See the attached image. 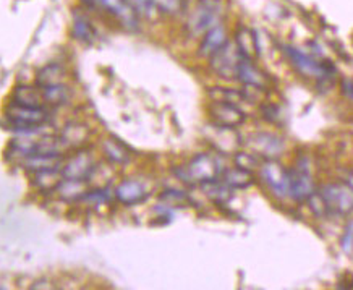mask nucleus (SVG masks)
Instances as JSON below:
<instances>
[{"instance_id": "obj_1", "label": "nucleus", "mask_w": 353, "mask_h": 290, "mask_svg": "<svg viewBox=\"0 0 353 290\" xmlns=\"http://www.w3.org/2000/svg\"><path fill=\"white\" fill-rule=\"evenodd\" d=\"M222 167L217 157L211 156V154H198L190 161L187 166L180 167L176 171L179 179L190 185H203L208 182L217 180L222 175Z\"/></svg>"}, {"instance_id": "obj_2", "label": "nucleus", "mask_w": 353, "mask_h": 290, "mask_svg": "<svg viewBox=\"0 0 353 290\" xmlns=\"http://www.w3.org/2000/svg\"><path fill=\"white\" fill-rule=\"evenodd\" d=\"M7 119L10 122L13 130L20 133H30L39 130L48 122V110L41 107H26L10 102L7 107Z\"/></svg>"}, {"instance_id": "obj_3", "label": "nucleus", "mask_w": 353, "mask_h": 290, "mask_svg": "<svg viewBox=\"0 0 353 290\" xmlns=\"http://www.w3.org/2000/svg\"><path fill=\"white\" fill-rule=\"evenodd\" d=\"M319 196H321L327 214L348 216V214L353 213V190L348 185H324L319 191Z\"/></svg>"}, {"instance_id": "obj_4", "label": "nucleus", "mask_w": 353, "mask_h": 290, "mask_svg": "<svg viewBox=\"0 0 353 290\" xmlns=\"http://www.w3.org/2000/svg\"><path fill=\"white\" fill-rule=\"evenodd\" d=\"M221 3L217 0H201L194 10L190 13L187 28L192 36H201L211 30L212 26L219 25Z\"/></svg>"}, {"instance_id": "obj_5", "label": "nucleus", "mask_w": 353, "mask_h": 290, "mask_svg": "<svg viewBox=\"0 0 353 290\" xmlns=\"http://www.w3.org/2000/svg\"><path fill=\"white\" fill-rule=\"evenodd\" d=\"M289 188L292 198L299 203H305L314 195V182L310 172V164L306 159H299V162L289 171Z\"/></svg>"}, {"instance_id": "obj_6", "label": "nucleus", "mask_w": 353, "mask_h": 290, "mask_svg": "<svg viewBox=\"0 0 353 290\" xmlns=\"http://www.w3.org/2000/svg\"><path fill=\"white\" fill-rule=\"evenodd\" d=\"M83 2L90 7H99L128 30L138 28V13L127 0H83Z\"/></svg>"}, {"instance_id": "obj_7", "label": "nucleus", "mask_w": 353, "mask_h": 290, "mask_svg": "<svg viewBox=\"0 0 353 290\" xmlns=\"http://www.w3.org/2000/svg\"><path fill=\"white\" fill-rule=\"evenodd\" d=\"M241 57H243V54L240 52L236 44L227 43L224 48L212 54L209 59H211V68L214 70L216 75H219L221 78L232 79L236 78V70H239Z\"/></svg>"}, {"instance_id": "obj_8", "label": "nucleus", "mask_w": 353, "mask_h": 290, "mask_svg": "<svg viewBox=\"0 0 353 290\" xmlns=\"http://www.w3.org/2000/svg\"><path fill=\"white\" fill-rule=\"evenodd\" d=\"M285 54L287 57L290 59V62L294 64V67L299 70L300 73H303L305 77L310 78H327L329 75L334 72V67L326 64H321L319 60H316L311 55L305 54L303 50L296 49V48H285Z\"/></svg>"}, {"instance_id": "obj_9", "label": "nucleus", "mask_w": 353, "mask_h": 290, "mask_svg": "<svg viewBox=\"0 0 353 290\" xmlns=\"http://www.w3.org/2000/svg\"><path fill=\"white\" fill-rule=\"evenodd\" d=\"M261 177L264 184L269 186L274 196L277 198H285L290 195L289 188V171L276 159H268L261 166Z\"/></svg>"}, {"instance_id": "obj_10", "label": "nucleus", "mask_w": 353, "mask_h": 290, "mask_svg": "<svg viewBox=\"0 0 353 290\" xmlns=\"http://www.w3.org/2000/svg\"><path fill=\"white\" fill-rule=\"evenodd\" d=\"M96 162L90 153L81 151L78 149L77 154L68 157L67 161L62 164V177L67 180H83L88 182L92 171H94Z\"/></svg>"}, {"instance_id": "obj_11", "label": "nucleus", "mask_w": 353, "mask_h": 290, "mask_svg": "<svg viewBox=\"0 0 353 290\" xmlns=\"http://www.w3.org/2000/svg\"><path fill=\"white\" fill-rule=\"evenodd\" d=\"M209 115H211L212 124L225 128H236L245 122V114L240 110V107L230 102L212 101L209 106Z\"/></svg>"}, {"instance_id": "obj_12", "label": "nucleus", "mask_w": 353, "mask_h": 290, "mask_svg": "<svg viewBox=\"0 0 353 290\" xmlns=\"http://www.w3.org/2000/svg\"><path fill=\"white\" fill-rule=\"evenodd\" d=\"M246 146L250 148L254 156H261L268 159H276L279 154L284 151V142L276 135L269 133H256L252 135L246 142Z\"/></svg>"}, {"instance_id": "obj_13", "label": "nucleus", "mask_w": 353, "mask_h": 290, "mask_svg": "<svg viewBox=\"0 0 353 290\" xmlns=\"http://www.w3.org/2000/svg\"><path fill=\"white\" fill-rule=\"evenodd\" d=\"M90 138V128L80 122H70L60 133V144L63 149H81L83 144Z\"/></svg>"}, {"instance_id": "obj_14", "label": "nucleus", "mask_w": 353, "mask_h": 290, "mask_svg": "<svg viewBox=\"0 0 353 290\" xmlns=\"http://www.w3.org/2000/svg\"><path fill=\"white\" fill-rule=\"evenodd\" d=\"M115 198L122 204L132 206L138 204L148 198V191L145 185L138 180H123L117 188H115Z\"/></svg>"}, {"instance_id": "obj_15", "label": "nucleus", "mask_w": 353, "mask_h": 290, "mask_svg": "<svg viewBox=\"0 0 353 290\" xmlns=\"http://www.w3.org/2000/svg\"><path fill=\"white\" fill-rule=\"evenodd\" d=\"M227 43H229V39H227L225 28L222 25L212 26L211 30L203 35V41L201 44H199V55H203V57H211L212 54H216L217 50L224 48Z\"/></svg>"}, {"instance_id": "obj_16", "label": "nucleus", "mask_w": 353, "mask_h": 290, "mask_svg": "<svg viewBox=\"0 0 353 290\" xmlns=\"http://www.w3.org/2000/svg\"><path fill=\"white\" fill-rule=\"evenodd\" d=\"M236 79H240L246 88H256V90H263L264 88V75L254 67L253 60L248 57H241L239 64V70H236Z\"/></svg>"}, {"instance_id": "obj_17", "label": "nucleus", "mask_w": 353, "mask_h": 290, "mask_svg": "<svg viewBox=\"0 0 353 290\" xmlns=\"http://www.w3.org/2000/svg\"><path fill=\"white\" fill-rule=\"evenodd\" d=\"M43 95L36 90V88L28 86V85H20L13 90L12 95V102L18 106H26V107H41L43 104Z\"/></svg>"}, {"instance_id": "obj_18", "label": "nucleus", "mask_w": 353, "mask_h": 290, "mask_svg": "<svg viewBox=\"0 0 353 290\" xmlns=\"http://www.w3.org/2000/svg\"><path fill=\"white\" fill-rule=\"evenodd\" d=\"M88 182L83 180H67L63 179L60 182V185L57 186V193L62 200L65 201H80L85 198V195L88 193L86 188Z\"/></svg>"}, {"instance_id": "obj_19", "label": "nucleus", "mask_w": 353, "mask_h": 290, "mask_svg": "<svg viewBox=\"0 0 353 290\" xmlns=\"http://www.w3.org/2000/svg\"><path fill=\"white\" fill-rule=\"evenodd\" d=\"M222 182L230 188H248L253 184V175L250 171L241 169V167H234L222 172Z\"/></svg>"}, {"instance_id": "obj_20", "label": "nucleus", "mask_w": 353, "mask_h": 290, "mask_svg": "<svg viewBox=\"0 0 353 290\" xmlns=\"http://www.w3.org/2000/svg\"><path fill=\"white\" fill-rule=\"evenodd\" d=\"M41 95H43L44 102H48L50 106H63L67 104L72 97V93L62 83H57V85H49L41 88Z\"/></svg>"}, {"instance_id": "obj_21", "label": "nucleus", "mask_w": 353, "mask_h": 290, "mask_svg": "<svg viewBox=\"0 0 353 290\" xmlns=\"http://www.w3.org/2000/svg\"><path fill=\"white\" fill-rule=\"evenodd\" d=\"M63 180L62 177V171L60 169H49V171H43V172H36L34 174V184L38 186V190L41 191H55L57 186L60 185V182Z\"/></svg>"}, {"instance_id": "obj_22", "label": "nucleus", "mask_w": 353, "mask_h": 290, "mask_svg": "<svg viewBox=\"0 0 353 290\" xmlns=\"http://www.w3.org/2000/svg\"><path fill=\"white\" fill-rule=\"evenodd\" d=\"M102 151H104L105 157L114 164H127L130 161L128 149L114 138L105 139V142L102 143Z\"/></svg>"}, {"instance_id": "obj_23", "label": "nucleus", "mask_w": 353, "mask_h": 290, "mask_svg": "<svg viewBox=\"0 0 353 290\" xmlns=\"http://www.w3.org/2000/svg\"><path fill=\"white\" fill-rule=\"evenodd\" d=\"M236 48L240 49V52L248 59H254L258 55V43L256 37L250 30L246 28H241V30L236 32V39H235Z\"/></svg>"}, {"instance_id": "obj_24", "label": "nucleus", "mask_w": 353, "mask_h": 290, "mask_svg": "<svg viewBox=\"0 0 353 290\" xmlns=\"http://www.w3.org/2000/svg\"><path fill=\"white\" fill-rule=\"evenodd\" d=\"M63 75H65V70L60 67V65L49 64L39 70L38 77H36V83H38L39 88L57 85V83H62Z\"/></svg>"}, {"instance_id": "obj_25", "label": "nucleus", "mask_w": 353, "mask_h": 290, "mask_svg": "<svg viewBox=\"0 0 353 290\" xmlns=\"http://www.w3.org/2000/svg\"><path fill=\"white\" fill-rule=\"evenodd\" d=\"M201 186H203V190L206 191V195L209 196V198H211L217 204H224L230 198V186H227L222 180L219 182V179L208 182V184H203Z\"/></svg>"}, {"instance_id": "obj_26", "label": "nucleus", "mask_w": 353, "mask_h": 290, "mask_svg": "<svg viewBox=\"0 0 353 290\" xmlns=\"http://www.w3.org/2000/svg\"><path fill=\"white\" fill-rule=\"evenodd\" d=\"M73 32H75L77 39L85 41V43H91L96 37L94 26L88 20V17L81 15V13L75 15V20H73Z\"/></svg>"}, {"instance_id": "obj_27", "label": "nucleus", "mask_w": 353, "mask_h": 290, "mask_svg": "<svg viewBox=\"0 0 353 290\" xmlns=\"http://www.w3.org/2000/svg\"><path fill=\"white\" fill-rule=\"evenodd\" d=\"M209 97L212 101H221V102H230V104H239L241 101H246L245 93L236 91V90H229V88H211L209 90Z\"/></svg>"}, {"instance_id": "obj_28", "label": "nucleus", "mask_w": 353, "mask_h": 290, "mask_svg": "<svg viewBox=\"0 0 353 290\" xmlns=\"http://www.w3.org/2000/svg\"><path fill=\"white\" fill-rule=\"evenodd\" d=\"M152 6L165 15H176L183 8V0H152Z\"/></svg>"}, {"instance_id": "obj_29", "label": "nucleus", "mask_w": 353, "mask_h": 290, "mask_svg": "<svg viewBox=\"0 0 353 290\" xmlns=\"http://www.w3.org/2000/svg\"><path fill=\"white\" fill-rule=\"evenodd\" d=\"M235 164L236 167L252 172L258 166V156H254L253 153H239L235 156Z\"/></svg>"}, {"instance_id": "obj_30", "label": "nucleus", "mask_w": 353, "mask_h": 290, "mask_svg": "<svg viewBox=\"0 0 353 290\" xmlns=\"http://www.w3.org/2000/svg\"><path fill=\"white\" fill-rule=\"evenodd\" d=\"M161 198L167 201L169 204H182L183 201H187V196H185L182 191H175V190L164 191Z\"/></svg>"}, {"instance_id": "obj_31", "label": "nucleus", "mask_w": 353, "mask_h": 290, "mask_svg": "<svg viewBox=\"0 0 353 290\" xmlns=\"http://www.w3.org/2000/svg\"><path fill=\"white\" fill-rule=\"evenodd\" d=\"M127 2L130 3L134 8V12L138 13H145V15H148V13L151 12V8L154 7L152 6V0H127Z\"/></svg>"}, {"instance_id": "obj_32", "label": "nucleus", "mask_w": 353, "mask_h": 290, "mask_svg": "<svg viewBox=\"0 0 353 290\" xmlns=\"http://www.w3.org/2000/svg\"><path fill=\"white\" fill-rule=\"evenodd\" d=\"M342 91L348 99L353 101V79H343L342 81Z\"/></svg>"}, {"instance_id": "obj_33", "label": "nucleus", "mask_w": 353, "mask_h": 290, "mask_svg": "<svg viewBox=\"0 0 353 290\" xmlns=\"http://www.w3.org/2000/svg\"><path fill=\"white\" fill-rule=\"evenodd\" d=\"M348 186H350V188L353 190V174L350 175V179H348V184H347Z\"/></svg>"}]
</instances>
